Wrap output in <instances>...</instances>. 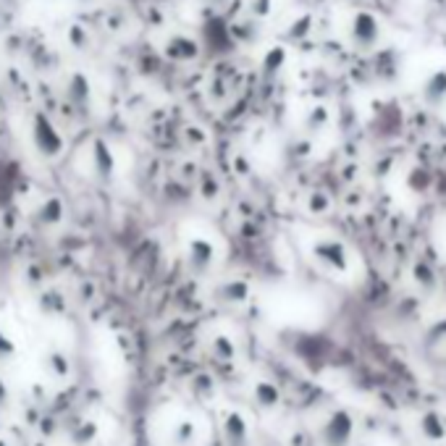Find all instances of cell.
<instances>
[{
    "label": "cell",
    "instance_id": "1",
    "mask_svg": "<svg viewBox=\"0 0 446 446\" xmlns=\"http://www.w3.org/2000/svg\"><path fill=\"white\" fill-rule=\"evenodd\" d=\"M32 139H35V147L40 150V155H45V158H55L63 150V137H60V131L53 126V121L48 116H35Z\"/></svg>",
    "mask_w": 446,
    "mask_h": 446
},
{
    "label": "cell",
    "instance_id": "2",
    "mask_svg": "<svg viewBox=\"0 0 446 446\" xmlns=\"http://www.w3.org/2000/svg\"><path fill=\"white\" fill-rule=\"evenodd\" d=\"M187 266L195 276H207L215 266V244L207 236H192L187 244Z\"/></svg>",
    "mask_w": 446,
    "mask_h": 446
},
{
    "label": "cell",
    "instance_id": "3",
    "mask_svg": "<svg viewBox=\"0 0 446 446\" xmlns=\"http://www.w3.org/2000/svg\"><path fill=\"white\" fill-rule=\"evenodd\" d=\"M43 370L45 376L53 378V381H66L71 376V360L66 352L60 349H48L43 352Z\"/></svg>",
    "mask_w": 446,
    "mask_h": 446
},
{
    "label": "cell",
    "instance_id": "4",
    "mask_svg": "<svg viewBox=\"0 0 446 446\" xmlns=\"http://www.w3.org/2000/svg\"><path fill=\"white\" fill-rule=\"evenodd\" d=\"M247 297H249V286L241 281V278L223 281L218 283V289H215V300L223 302V305H241Z\"/></svg>",
    "mask_w": 446,
    "mask_h": 446
},
{
    "label": "cell",
    "instance_id": "5",
    "mask_svg": "<svg viewBox=\"0 0 446 446\" xmlns=\"http://www.w3.org/2000/svg\"><path fill=\"white\" fill-rule=\"evenodd\" d=\"M92 155H94V173L100 179H111L113 171H116V161H113L111 147L105 145V142H94Z\"/></svg>",
    "mask_w": 446,
    "mask_h": 446
},
{
    "label": "cell",
    "instance_id": "6",
    "mask_svg": "<svg viewBox=\"0 0 446 446\" xmlns=\"http://www.w3.org/2000/svg\"><path fill=\"white\" fill-rule=\"evenodd\" d=\"M226 441L229 446H244L247 444V423L241 415L232 412L229 418H226Z\"/></svg>",
    "mask_w": 446,
    "mask_h": 446
},
{
    "label": "cell",
    "instance_id": "7",
    "mask_svg": "<svg viewBox=\"0 0 446 446\" xmlns=\"http://www.w3.org/2000/svg\"><path fill=\"white\" fill-rule=\"evenodd\" d=\"M37 221L43 226H55L63 221V202L58 197H48L43 205L37 207Z\"/></svg>",
    "mask_w": 446,
    "mask_h": 446
},
{
    "label": "cell",
    "instance_id": "8",
    "mask_svg": "<svg viewBox=\"0 0 446 446\" xmlns=\"http://www.w3.org/2000/svg\"><path fill=\"white\" fill-rule=\"evenodd\" d=\"M197 441V425L192 420H179L171 430V444L173 446H195Z\"/></svg>",
    "mask_w": 446,
    "mask_h": 446
},
{
    "label": "cell",
    "instance_id": "9",
    "mask_svg": "<svg viewBox=\"0 0 446 446\" xmlns=\"http://www.w3.org/2000/svg\"><path fill=\"white\" fill-rule=\"evenodd\" d=\"M210 352L218 362H232L236 357V344L229 339V336H213V342H210Z\"/></svg>",
    "mask_w": 446,
    "mask_h": 446
},
{
    "label": "cell",
    "instance_id": "10",
    "mask_svg": "<svg viewBox=\"0 0 446 446\" xmlns=\"http://www.w3.org/2000/svg\"><path fill=\"white\" fill-rule=\"evenodd\" d=\"M252 394H255V402H258L260 407H266V410H271V407L278 404V391H276L268 381H260Z\"/></svg>",
    "mask_w": 446,
    "mask_h": 446
},
{
    "label": "cell",
    "instance_id": "11",
    "mask_svg": "<svg viewBox=\"0 0 446 446\" xmlns=\"http://www.w3.org/2000/svg\"><path fill=\"white\" fill-rule=\"evenodd\" d=\"M16 357V344H13V339H11L3 328H0V362H9Z\"/></svg>",
    "mask_w": 446,
    "mask_h": 446
},
{
    "label": "cell",
    "instance_id": "12",
    "mask_svg": "<svg viewBox=\"0 0 446 446\" xmlns=\"http://www.w3.org/2000/svg\"><path fill=\"white\" fill-rule=\"evenodd\" d=\"M192 391L205 399V396H213L215 394V386H213V381H210L207 376H197L195 381H192Z\"/></svg>",
    "mask_w": 446,
    "mask_h": 446
},
{
    "label": "cell",
    "instance_id": "13",
    "mask_svg": "<svg viewBox=\"0 0 446 446\" xmlns=\"http://www.w3.org/2000/svg\"><path fill=\"white\" fill-rule=\"evenodd\" d=\"M79 433H74V441H77V444H87V441H92L94 438V433H97V428H94V423H82V425H79Z\"/></svg>",
    "mask_w": 446,
    "mask_h": 446
},
{
    "label": "cell",
    "instance_id": "14",
    "mask_svg": "<svg viewBox=\"0 0 446 446\" xmlns=\"http://www.w3.org/2000/svg\"><path fill=\"white\" fill-rule=\"evenodd\" d=\"M9 407H11V388L3 381V376H0V412H6Z\"/></svg>",
    "mask_w": 446,
    "mask_h": 446
},
{
    "label": "cell",
    "instance_id": "15",
    "mask_svg": "<svg viewBox=\"0 0 446 446\" xmlns=\"http://www.w3.org/2000/svg\"><path fill=\"white\" fill-rule=\"evenodd\" d=\"M0 446H9V441H3V438H0Z\"/></svg>",
    "mask_w": 446,
    "mask_h": 446
}]
</instances>
